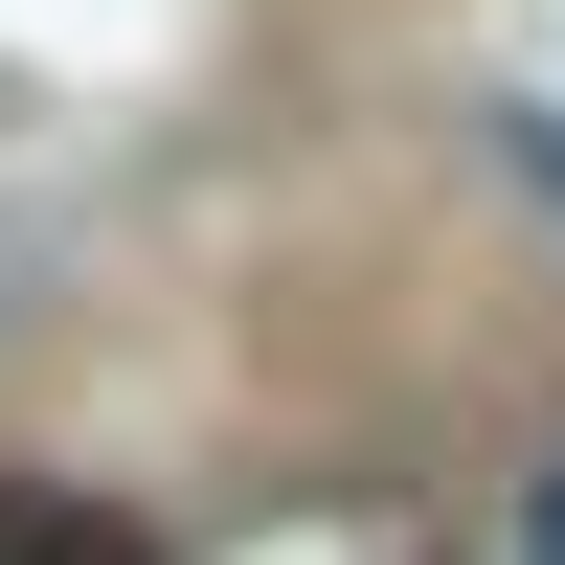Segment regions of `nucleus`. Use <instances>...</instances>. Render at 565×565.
<instances>
[{"label": "nucleus", "mask_w": 565, "mask_h": 565, "mask_svg": "<svg viewBox=\"0 0 565 565\" xmlns=\"http://www.w3.org/2000/svg\"><path fill=\"white\" fill-rule=\"evenodd\" d=\"M0 565H159V543L114 498H68V476H0Z\"/></svg>", "instance_id": "nucleus-1"}, {"label": "nucleus", "mask_w": 565, "mask_h": 565, "mask_svg": "<svg viewBox=\"0 0 565 565\" xmlns=\"http://www.w3.org/2000/svg\"><path fill=\"white\" fill-rule=\"evenodd\" d=\"M498 136H521V181H543V204H565V114H498Z\"/></svg>", "instance_id": "nucleus-2"}, {"label": "nucleus", "mask_w": 565, "mask_h": 565, "mask_svg": "<svg viewBox=\"0 0 565 565\" xmlns=\"http://www.w3.org/2000/svg\"><path fill=\"white\" fill-rule=\"evenodd\" d=\"M521 565H565V476H543V498H521Z\"/></svg>", "instance_id": "nucleus-3"}]
</instances>
